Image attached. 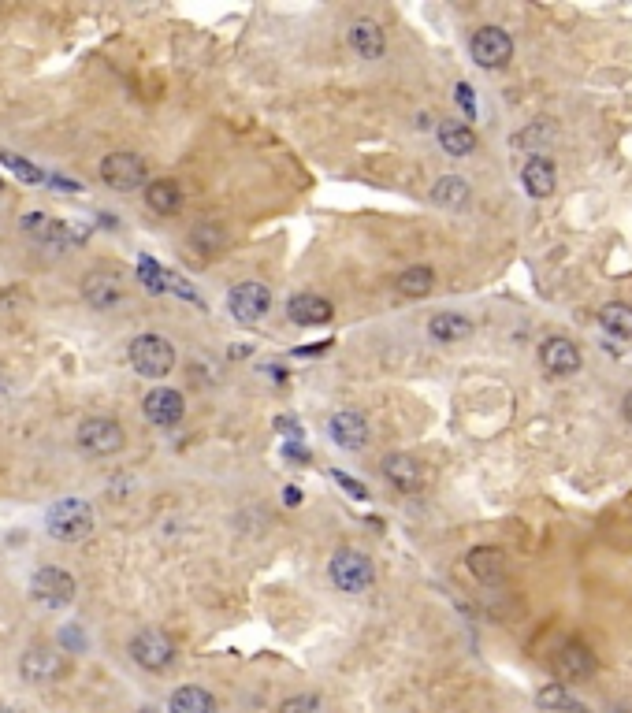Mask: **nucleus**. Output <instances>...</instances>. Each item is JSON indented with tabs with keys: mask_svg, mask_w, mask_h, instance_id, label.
I'll use <instances>...</instances> for the list:
<instances>
[{
	"mask_svg": "<svg viewBox=\"0 0 632 713\" xmlns=\"http://www.w3.org/2000/svg\"><path fill=\"white\" fill-rule=\"evenodd\" d=\"M439 145L450 156H469L476 149V130L469 123H461V119H443L439 123Z\"/></svg>",
	"mask_w": 632,
	"mask_h": 713,
	"instance_id": "5701e85b",
	"label": "nucleus"
},
{
	"mask_svg": "<svg viewBox=\"0 0 632 713\" xmlns=\"http://www.w3.org/2000/svg\"><path fill=\"white\" fill-rule=\"evenodd\" d=\"M599 327L610 331L614 338H632V305H621V301H610L599 309Z\"/></svg>",
	"mask_w": 632,
	"mask_h": 713,
	"instance_id": "c85d7f7f",
	"label": "nucleus"
},
{
	"mask_svg": "<svg viewBox=\"0 0 632 713\" xmlns=\"http://www.w3.org/2000/svg\"><path fill=\"white\" fill-rule=\"evenodd\" d=\"M328 576L331 584L339 587L343 595H361V591H369L372 580H376V569H372V558L369 554H361V550H335L328 561Z\"/></svg>",
	"mask_w": 632,
	"mask_h": 713,
	"instance_id": "7ed1b4c3",
	"label": "nucleus"
},
{
	"mask_svg": "<svg viewBox=\"0 0 632 713\" xmlns=\"http://www.w3.org/2000/svg\"><path fill=\"white\" fill-rule=\"evenodd\" d=\"M331 480L339 483V487H343V491H350V494H354V498H369V491H365V487H361V483H354V480H350V476H346L343 468H331Z\"/></svg>",
	"mask_w": 632,
	"mask_h": 713,
	"instance_id": "f704fd0d",
	"label": "nucleus"
},
{
	"mask_svg": "<svg viewBox=\"0 0 632 713\" xmlns=\"http://www.w3.org/2000/svg\"><path fill=\"white\" fill-rule=\"evenodd\" d=\"M82 298L90 301L93 309H116L127 301V290L112 272H93L82 279Z\"/></svg>",
	"mask_w": 632,
	"mask_h": 713,
	"instance_id": "4468645a",
	"label": "nucleus"
},
{
	"mask_svg": "<svg viewBox=\"0 0 632 713\" xmlns=\"http://www.w3.org/2000/svg\"><path fill=\"white\" fill-rule=\"evenodd\" d=\"M536 706H540V710H547V713H588V706H584V702L569 695L566 684H547V688L536 695Z\"/></svg>",
	"mask_w": 632,
	"mask_h": 713,
	"instance_id": "cd10ccee",
	"label": "nucleus"
},
{
	"mask_svg": "<svg viewBox=\"0 0 632 713\" xmlns=\"http://www.w3.org/2000/svg\"><path fill=\"white\" fill-rule=\"evenodd\" d=\"M435 286V272L428 268V264H409L406 272H398L395 279V290L402 294V298H428Z\"/></svg>",
	"mask_w": 632,
	"mask_h": 713,
	"instance_id": "a878e982",
	"label": "nucleus"
},
{
	"mask_svg": "<svg viewBox=\"0 0 632 713\" xmlns=\"http://www.w3.org/2000/svg\"><path fill=\"white\" fill-rule=\"evenodd\" d=\"M19 227L27 234H34L38 242H82V231H75L71 223H60V220H53V216H45V212H30V216H23L19 220Z\"/></svg>",
	"mask_w": 632,
	"mask_h": 713,
	"instance_id": "f3484780",
	"label": "nucleus"
},
{
	"mask_svg": "<svg viewBox=\"0 0 632 713\" xmlns=\"http://www.w3.org/2000/svg\"><path fill=\"white\" fill-rule=\"evenodd\" d=\"M93 506L86 498H60L49 506L45 513V528L53 535L56 543H82V539H90L93 535Z\"/></svg>",
	"mask_w": 632,
	"mask_h": 713,
	"instance_id": "f257e3e1",
	"label": "nucleus"
},
{
	"mask_svg": "<svg viewBox=\"0 0 632 713\" xmlns=\"http://www.w3.org/2000/svg\"><path fill=\"white\" fill-rule=\"evenodd\" d=\"M540 364L551 372V376H573V372L580 368L577 342H569V338H562V335L547 338V342L540 346Z\"/></svg>",
	"mask_w": 632,
	"mask_h": 713,
	"instance_id": "2eb2a0df",
	"label": "nucleus"
},
{
	"mask_svg": "<svg viewBox=\"0 0 632 713\" xmlns=\"http://www.w3.org/2000/svg\"><path fill=\"white\" fill-rule=\"evenodd\" d=\"M469 52H473V60L484 71H499V67H506L514 60V41H510V34L502 26H480L473 34V41H469Z\"/></svg>",
	"mask_w": 632,
	"mask_h": 713,
	"instance_id": "6e6552de",
	"label": "nucleus"
},
{
	"mask_svg": "<svg viewBox=\"0 0 632 713\" xmlns=\"http://www.w3.org/2000/svg\"><path fill=\"white\" fill-rule=\"evenodd\" d=\"M75 442L82 446V454L90 457H112L127 446V431L119 428L112 416H86L75 431Z\"/></svg>",
	"mask_w": 632,
	"mask_h": 713,
	"instance_id": "39448f33",
	"label": "nucleus"
},
{
	"mask_svg": "<svg viewBox=\"0 0 632 713\" xmlns=\"http://www.w3.org/2000/svg\"><path fill=\"white\" fill-rule=\"evenodd\" d=\"M30 595H34V602L45 606V610H64V606L75 602L79 584H75V576L67 569H60V565H41V569L30 576Z\"/></svg>",
	"mask_w": 632,
	"mask_h": 713,
	"instance_id": "20e7f679",
	"label": "nucleus"
},
{
	"mask_svg": "<svg viewBox=\"0 0 632 713\" xmlns=\"http://www.w3.org/2000/svg\"><path fill=\"white\" fill-rule=\"evenodd\" d=\"M67 673V658L60 654L56 647H45V643H34V647L19 658V676L27 680V684H56L60 676Z\"/></svg>",
	"mask_w": 632,
	"mask_h": 713,
	"instance_id": "9d476101",
	"label": "nucleus"
},
{
	"mask_svg": "<svg viewBox=\"0 0 632 713\" xmlns=\"http://www.w3.org/2000/svg\"><path fill=\"white\" fill-rule=\"evenodd\" d=\"M227 309L235 316L238 324H261L268 309H272V290L264 283H235L231 294H227Z\"/></svg>",
	"mask_w": 632,
	"mask_h": 713,
	"instance_id": "1a4fd4ad",
	"label": "nucleus"
},
{
	"mask_svg": "<svg viewBox=\"0 0 632 713\" xmlns=\"http://www.w3.org/2000/svg\"><path fill=\"white\" fill-rule=\"evenodd\" d=\"M0 168H8L19 182H30V186H41L45 182V171L34 168L30 160H23V156H12V153H0Z\"/></svg>",
	"mask_w": 632,
	"mask_h": 713,
	"instance_id": "7c9ffc66",
	"label": "nucleus"
},
{
	"mask_svg": "<svg viewBox=\"0 0 632 713\" xmlns=\"http://www.w3.org/2000/svg\"><path fill=\"white\" fill-rule=\"evenodd\" d=\"M131 658L134 665H142L145 673H164L175 665V643L164 628H142L131 639Z\"/></svg>",
	"mask_w": 632,
	"mask_h": 713,
	"instance_id": "0eeeda50",
	"label": "nucleus"
},
{
	"mask_svg": "<svg viewBox=\"0 0 632 713\" xmlns=\"http://www.w3.org/2000/svg\"><path fill=\"white\" fill-rule=\"evenodd\" d=\"M190 246L198 249V253H220L224 249V231L220 227H209V223H198L194 231H190Z\"/></svg>",
	"mask_w": 632,
	"mask_h": 713,
	"instance_id": "2f4dec72",
	"label": "nucleus"
},
{
	"mask_svg": "<svg viewBox=\"0 0 632 713\" xmlns=\"http://www.w3.org/2000/svg\"><path fill=\"white\" fill-rule=\"evenodd\" d=\"M142 413L153 428H175L186 416V398L172 387H153L142 398Z\"/></svg>",
	"mask_w": 632,
	"mask_h": 713,
	"instance_id": "9b49d317",
	"label": "nucleus"
},
{
	"mask_svg": "<svg viewBox=\"0 0 632 713\" xmlns=\"http://www.w3.org/2000/svg\"><path fill=\"white\" fill-rule=\"evenodd\" d=\"M554 164L547 160V156H532L525 164V171H521V186H525L528 197H536V201H543V197L554 194Z\"/></svg>",
	"mask_w": 632,
	"mask_h": 713,
	"instance_id": "4be33fe9",
	"label": "nucleus"
},
{
	"mask_svg": "<svg viewBox=\"0 0 632 713\" xmlns=\"http://www.w3.org/2000/svg\"><path fill=\"white\" fill-rule=\"evenodd\" d=\"M328 435L335 446H343V450H361L365 442H369V420L357 413V409H339V413H331L328 420Z\"/></svg>",
	"mask_w": 632,
	"mask_h": 713,
	"instance_id": "f8f14e48",
	"label": "nucleus"
},
{
	"mask_svg": "<svg viewBox=\"0 0 632 713\" xmlns=\"http://www.w3.org/2000/svg\"><path fill=\"white\" fill-rule=\"evenodd\" d=\"M383 480L402 494H421L424 491V468L417 457L391 454V457H383Z\"/></svg>",
	"mask_w": 632,
	"mask_h": 713,
	"instance_id": "ddd939ff",
	"label": "nucleus"
},
{
	"mask_svg": "<svg viewBox=\"0 0 632 713\" xmlns=\"http://www.w3.org/2000/svg\"><path fill=\"white\" fill-rule=\"evenodd\" d=\"M551 138H554V130L547 127V123H536V127L525 130V134H521L517 142H525V145H536V149H543V145L551 142Z\"/></svg>",
	"mask_w": 632,
	"mask_h": 713,
	"instance_id": "72a5a7b5",
	"label": "nucleus"
},
{
	"mask_svg": "<svg viewBox=\"0 0 632 713\" xmlns=\"http://www.w3.org/2000/svg\"><path fill=\"white\" fill-rule=\"evenodd\" d=\"M145 205L157 216H175L183 208V186L175 179H153L145 182Z\"/></svg>",
	"mask_w": 632,
	"mask_h": 713,
	"instance_id": "412c9836",
	"label": "nucleus"
},
{
	"mask_svg": "<svg viewBox=\"0 0 632 713\" xmlns=\"http://www.w3.org/2000/svg\"><path fill=\"white\" fill-rule=\"evenodd\" d=\"M469 197H473V190H469V182L461 179V175H443L432 186V201L439 208H450V212H461V208L469 205Z\"/></svg>",
	"mask_w": 632,
	"mask_h": 713,
	"instance_id": "b1692460",
	"label": "nucleus"
},
{
	"mask_svg": "<svg viewBox=\"0 0 632 713\" xmlns=\"http://www.w3.org/2000/svg\"><path fill=\"white\" fill-rule=\"evenodd\" d=\"M138 279H142V286L153 290V294H168V290H172V272L160 268L157 260H149V257L138 260Z\"/></svg>",
	"mask_w": 632,
	"mask_h": 713,
	"instance_id": "c756f323",
	"label": "nucleus"
},
{
	"mask_svg": "<svg viewBox=\"0 0 632 713\" xmlns=\"http://www.w3.org/2000/svg\"><path fill=\"white\" fill-rule=\"evenodd\" d=\"M428 335L435 342H461V338L473 335V324L461 312H435L432 320H428Z\"/></svg>",
	"mask_w": 632,
	"mask_h": 713,
	"instance_id": "393cba45",
	"label": "nucleus"
},
{
	"mask_svg": "<svg viewBox=\"0 0 632 713\" xmlns=\"http://www.w3.org/2000/svg\"><path fill=\"white\" fill-rule=\"evenodd\" d=\"M465 565H469L473 580H480V584H502V580H506V554L495 550V546H476V550H469Z\"/></svg>",
	"mask_w": 632,
	"mask_h": 713,
	"instance_id": "a211bd4d",
	"label": "nucleus"
},
{
	"mask_svg": "<svg viewBox=\"0 0 632 713\" xmlns=\"http://www.w3.org/2000/svg\"><path fill=\"white\" fill-rule=\"evenodd\" d=\"M346 38H350V49H354L357 56H361V60H380L383 49H387L383 26H380V23H372V19H357V23H350Z\"/></svg>",
	"mask_w": 632,
	"mask_h": 713,
	"instance_id": "6ab92c4d",
	"label": "nucleus"
},
{
	"mask_svg": "<svg viewBox=\"0 0 632 713\" xmlns=\"http://www.w3.org/2000/svg\"><path fill=\"white\" fill-rule=\"evenodd\" d=\"M175 346L164 335H138L127 350V361L142 379H164L175 368Z\"/></svg>",
	"mask_w": 632,
	"mask_h": 713,
	"instance_id": "f03ea898",
	"label": "nucleus"
},
{
	"mask_svg": "<svg viewBox=\"0 0 632 713\" xmlns=\"http://www.w3.org/2000/svg\"><path fill=\"white\" fill-rule=\"evenodd\" d=\"M554 669L562 680H584V676L595 673V654L584 643H566L554 658Z\"/></svg>",
	"mask_w": 632,
	"mask_h": 713,
	"instance_id": "aec40b11",
	"label": "nucleus"
},
{
	"mask_svg": "<svg viewBox=\"0 0 632 713\" xmlns=\"http://www.w3.org/2000/svg\"><path fill=\"white\" fill-rule=\"evenodd\" d=\"M138 713H157V710H149V706H145V710H138Z\"/></svg>",
	"mask_w": 632,
	"mask_h": 713,
	"instance_id": "4c0bfd02",
	"label": "nucleus"
},
{
	"mask_svg": "<svg viewBox=\"0 0 632 713\" xmlns=\"http://www.w3.org/2000/svg\"><path fill=\"white\" fill-rule=\"evenodd\" d=\"M621 413H625V420L632 424V394H625V405H621Z\"/></svg>",
	"mask_w": 632,
	"mask_h": 713,
	"instance_id": "e433bc0d",
	"label": "nucleus"
},
{
	"mask_svg": "<svg viewBox=\"0 0 632 713\" xmlns=\"http://www.w3.org/2000/svg\"><path fill=\"white\" fill-rule=\"evenodd\" d=\"M287 316H290V324H298V327H320L335 316V305H331L328 298H320V294H294V298L287 301Z\"/></svg>",
	"mask_w": 632,
	"mask_h": 713,
	"instance_id": "dca6fc26",
	"label": "nucleus"
},
{
	"mask_svg": "<svg viewBox=\"0 0 632 713\" xmlns=\"http://www.w3.org/2000/svg\"><path fill=\"white\" fill-rule=\"evenodd\" d=\"M168 713H216V699H212L205 688L186 684V688L172 691V699H168Z\"/></svg>",
	"mask_w": 632,
	"mask_h": 713,
	"instance_id": "bb28decb",
	"label": "nucleus"
},
{
	"mask_svg": "<svg viewBox=\"0 0 632 713\" xmlns=\"http://www.w3.org/2000/svg\"><path fill=\"white\" fill-rule=\"evenodd\" d=\"M458 104L465 108V116H476V101H473V86L469 82H458Z\"/></svg>",
	"mask_w": 632,
	"mask_h": 713,
	"instance_id": "c9c22d12",
	"label": "nucleus"
},
{
	"mask_svg": "<svg viewBox=\"0 0 632 713\" xmlns=\"http://www.w3.org/2000/svg\"><path fill=\"white\" fill-rule=\"evenodd\" d=\"M145 179H149V168H145V160L138 153L119 149V153H108L105 160H101V182H105L108 190H116V194L142 190Z\"/></svg>",
	"mask_w": 632,
	"mask_h": 713,
	"instance_id": "423d86ee",
	"label": "nucleus"
},
{
	"mask_svg": "<svg viewBox=\"0 0 632 713\" xmlns=\"http://www.w3.org/2000/svg\"><path fill=\"white\" fill-rule=\"evenodd\" d=\"M279 713H328V702L320 699V695H290L283 706H279Z\"/></svg>",
	"mask_w": 632,
	"mask_h": 713,
	"instance_id": "473e14b6",
	"label": "nucleus"
}]
</instances>
